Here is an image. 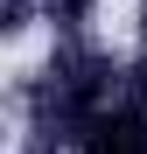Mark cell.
Masks as SVG:
<instances>
[{
	"instance_id": "6da1fadb",
	"label": "cell",
	"mask_w": 147,
	"mask_h": 154,
	"mask_svg": "<svg viewBox=\"0 0 147 154\" xmlns=\"http://www.w3.org/2000/svg\"><path fill=\"white\" fill-rule=\"evenodd\" d=\"M77 154H147V91L112 98L77 126Z\"/></svg>"
}]
</instances>
